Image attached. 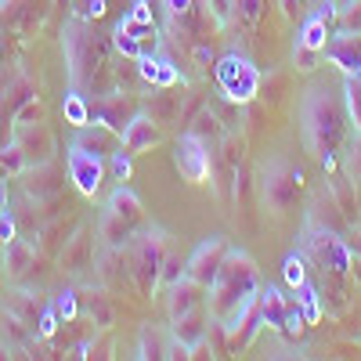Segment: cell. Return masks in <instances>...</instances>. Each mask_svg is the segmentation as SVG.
I'll return each instance as SVG.
<instances>
[{"label":"cell","instance_id":"obj_1","mask_svg":"<svg viewBox=\"0 0 361 361\" xmlns=\"http://www.w3.org/2000/svg\"><path fill=\"white\" fill-rule=\"evenodd\" d=\"M257 293H260V271H257L253 257L243 250H228L214 286H209V314L224 322L238 304L253 300Z\"/></svg>","mask_w":361,"mask_h":361},{"label":"cell","instance_id":"obj_2","mask_svg":"<svg viewBox=\"0 0 361 361\" xmlns=\"http://www.w3.org/2000/svg\"><path fill=\"white\" fill-rule=\"evenodd\" d=\"M66 58L73 87H83L87 80H94L98 69H105V40L90 29V22L73 18L66 25Z\"/></svg>","mask_w":361,"mask_h":361},{"label":"cell","instance_id":"obj_3","mask_svg":"<svg viewBox=\"0 0 361 361\" xmlns=\"http://www.w3.org/2000/svg\"><path fill=\"white\" fill-rule=\"evenodd\" d=\"M340 109L333 102V94L322 87L307 90V102H304V137L311 145V152L318 156H333V145L340 137Z\"/></svg>","mask_w":361,"mask_h":361},{"label":"cell","instance_id":"obj_4","mask_svg":"<svg viewBox=\"0 0 361 361\" xmlns=\"http://www.w3.org/2000/svg\"><path fill=\"white\" fill-rule=\"evenodd\" d=\"M214 76H217V87L224 90V98L235 102V105L253 102L257 90H260L257 66L250 62L246 54H238V51H228V54L217 58V62H214Z\"/></svg>","mask_w":361,"mask_h":361},{"label":"cell","instance_id":"obj_5","mask_svg":"<svg viewBox=\"0 0 361 361\" xmlns=\"http://www.w3.org/2000/svg\"><path fill=\"white\" fill-rule=\"evenodd\" d=\"M304 246L314 257V264L322 271H333V275H347L350 271V246L340 235L325 231V228H307L304 231Z\"/></svg>","mask_w":361,"mask_h":361},{"label":"cell","instance_id":"obj_6","mask_svg":"<svg viewBox=\"0 0 361 361\" xmlns=\"http://www.w3.org/2000/svg\"><path fill=\"white\" fill-rule=\"evenodd\" d=\"M173 163L180 170V177L192 180V185H202L214 170V152H209V141H202L199 134L185 130L173 145Z\"/></svg>","mask_w":361,"mask_h":361},{"label":"cell","instance_id":"obj_7","mask_svg":"<svg viewBox=\"0 0 361 361\" xmlns=\"http://www.w3.org/2000/svg\"><path fill=\"white\" fill-rule=\"evenodd\" d=\"M228 243L221 235H209V238H202V243L192 250V257H188V264H185V275L192 279V282H199V286H214V279H217V271H221V264H224V257H228Z\"/></svg>","mask_w":361,"mask_h":361},{"label":"cell","instance_id":"obj_8","mask_svg":"<svg viewBox=\"0 0 361 361\" xmlns=\"http://www.w3.org/2000/svg\"><path fill=\"white\" fill-rule=\"evenodd\" d=\"M163 253H166V235L163 231H148L141 243H137V253H134V279H137V289L141 293H152L156 282H159V267H163Z\"/></svg>","mask_w":361,"mask_h":361},{"label":"cell","instance_id":"obj_9","mask_svg":"<svg viewBox=\"0 0 361 361\" xmlns=\"http://www.w3.org/2000/svg\"><path fill=\"white\" fill-rule=\"evenodd\" d=\"M66 170H69V180L83 192V195H98L102 192V180H105V159L87 152L83 145L73 141V148L66 152Z\"/></svg>","mask_w":361,"mask_h":361},{"label":"cell","instance_id":"obj_10","mask_svg":"<svg viewBox=\"0 0 361 361\" xmlns=\"http://www.w3.org/2000/svg\"><path fill=\"white\" fill-rule=\"evenodd\" d=\"M300 180H304V173L300 170H289V166H271L267 170V180H264V199L267 206L275 209V214H282V209H289L296 188H300Z\"/></svg>","mask_w":361,"mask_h":361},{"label":"cell","instance_id":"obj_11","mask_svg":"<svg viewBox=\"0 0 361 361\" xmlns=\"http://www.w3.org/2000/svg\"><path fill=\"white\" fill-rule=\"evenodd\" d=\"M322 54H329V62L354 76L361 69V33H333Z\"/></svg>","mask_w":361,"mask_h":361},{"label":"cell","instance_id":"obj_12","mask_svg":"<svg viewBox=\"0 0 361 361\" xmlns=\"http://www.w3.org/2000/svg\"><path fill=\"white\" fill-rule=\"evenodd\" d=\"M123 148L130 156H141V152H148L156 141H159V127H156V119L152 116H145V112H134L130 119H127V127H123Z\"/></svg>","mask_w":361,"mask_h":361},{"label":"cell","instance_id":"obj_13","mask_svg":"<svg viewBox=\"0 0 361 361\" xmlns=\"http://www.w3.org/2000/svg\"><path fill=\"white\" fill-rule=\"evenodd\" d=\"M15 141H18V148L25 152V159L29 163H47V156H51V130L44 127V123H18V134H15Z\"/></svg>","mask_w":361,"mask_h":361},{"label":"cell","instance_id":"obj_14","mask_svg":"<svg viewBox=\"0 0 361 361\" xmlns=\"http://www.w3.org/2000/svg\"><path fill=\"white\" fill-rule=\"evenodd\" d=\"M206 286H199V282H192L188 275L180 279V282H173L170 286V318H185V314H192L195 307H206Z\"/></svg>","mask_w":361,"mask_h":361},{"label":"cell","instance_id":"obj_15","mask_svg":"<svg viewBox=\"0 0 361 361\" xmlns=\"http://www.w3.org/2000/svg\"><path fill=\"white\" fill-rule=\"evenodd\" d=\"M119 130H112V127H105V123H98L94 130L90 127H80V137H76V145H83L87 152H94V156H102V159H109L119 145H123V137H116Z\"/></svg>","mask_w":361,"mask_h":361},{"label":"cell","instance_id":"obj_16","mask_svg":"<svg viewBox=\"0 0 361 361\" xmlns=\"http://www.w3.org/2000/svg\"><path fill=\"white\" fill-rule=\"evenodd\" d=\"M173 340L180 343H188L192 350L206 340V307H195L192 314L185 318H173Z\"/></svg>","mask_w":361,"mask_h":361},{"label":"cell","instance_id":"obj_17","mask_svg":"<svg viewBox=\"0 0 361 361\" xmlns=\"http://www.w3.org/2000/svg\"><path fill=\"white\" fill-rule=\"evenodd\" d=\"M33 264H37V253H33L29 243H22V238L4 243V271H8V279H22Z\"/></svg>","mask_w":361,"mask_h":361},{"label":"cell","instance_id":"obj_18","mask_svg":"<svg viewBox=\"0 0 361 361\" xmlns=\"http://www.w3.org/2000/svg\"><path fill=\"white\" fill-rule=\"evenodd\" d=\"M260 318H264V325L267 329H282V322H286V311H289V300L275 289V286H267V289H260Z\"/></svg>","mask_w":361,"mask_h":361},{"label":"cell","instance_id":"obj_19","mask_svg":"<svg viewBox=\"0 0 361 361\" xmlns=\"http://www.w3.org/2000/svg\"><path fill=\"white\" fill-rule=\"evenodd\" d=\"M329 22L322 18V15H304V22H300V33H296V44H304V47H311V51H325V44H329Z\"/></svg>","mask_w":361,"mask_h":361},{"label":"cell","instance_id":"obj_20","mask_svg":"<svg viewBox=\"0 0 361 361\" xmlns=\"http://www.w3.org/2000/svg\"><path fill=\"white\" fill-rule=\"evenodd\" d=\"M105 209H112V214H119L123 221H130V224H137L141 221V199L127 188V185H119V188H112V195L105 199Z\"/></svg>","mask_w":361,"mask_h":361},{"label":"cell","instance_id":"obj_21","mask_svg":"<svg viewBox=\"0 0 361 361\" xmlns=\"http://www.w3.org/2000/svg\"><path fill=\"white\" fill-rule=\"evenodd\" d=\"M130 231H134V224H130V221H123L119 214H112V209H102V221H98V235L105 238V243H109L112 250L127 246Z\"/></svg>","mask_w":361,"mask_h":361},{"label":"cell","instance_id":"obj_22","mask_svg":"<svg viewBox=\"0 0 361 361\" xmlns=\"http://www.w3.org/2000/svg\"><path fill=\"white\" fill-rule=\"evenodd\" d=\"M62 116H66V123H73L76 130L90 123V105H87V98L80 94V90H76V87H73V90H69V94L62 98Z\"/></svg>","mask_w":361,"mask_h":361},{"label":"cell","instance_id":"obj_23","mask_svg":"<svg viewBox=\"0 0 361 361\" xmlns=\"http://www.w3.org/2000/svg\"><path fill=\"white\" fill-rule=\"evenodd\" d=\"M8 314L18 318L22 325H33L37 329V300L29 293H8Z\"/></svg>","mask_w":361,"mask_h":361},{"label":"cell","instance_id":"obj_24","mask_svg":"<svg viewBox=\"0 0 361 361\" xmlns=\"http://www.w3.org/2000/svg\"><path fill=\"white\" fill-rule=\"evenodd\" d=\"M296 293H300V296H296V304H300V311H304L307 325H318V318H322V296H318V286L304 282Z\"/></svg>","mask_w":361,"mask_h":361},{"label":"cell","instance_id":"obj_25","mask_svg":"<svg viewBox=\"0 0 361 361\" xmlns=\"http://www.w3.org/2000/svg\"><path fill=\"white\" fill-rule=\"evenodd\" d=\"M343 102H347V116H350L354 130L361 134V80L357 76H347L343 80Z\"/></svg>","mask_w":361,"mask_h":361},{"label":"cell","instance_id":"obj_26","mask_svg":"<svg viewBox=\"0 0 361 361\" xmlns=\"http://www.w3.org/2000/svg\"><path fill=\"white\" fill-rule=\"evenodd\" d=\"M282 279H286V286L289 289H300L307 282V267H304V257L300 253H289L286 260H282Z\"/></svg>","mask_w":361,"mask_h":361},{"label":"cell","instance_id":"obj_27","mask_svg":"<svg viewBox=\"0 0 361 361\" xmlns=\"http://www.w3.org/2000/svg\"><path fill=\"white\" fill-rule=\"evenodd\" d=\"M87 260H90V238H87V235H80L76 243L62 253V264H66L69 271H83V267H87Z\"/></svg>","mask_w":361,"mask_h":361},{"label":"cell","instance_id":"obj_28","mask_svg":"<svg viewBox=\"0 0 361 361\" xmlns=\"http://www.w3.org/2000/svg\"><path fill=\"white\" fill-rule=\"evenodd\" d=\"M185 264H188V260H180V257L170 253V246H166V253H163V267H159V282H163V286L180 282V279H185Z\"/></svg>","mask_w":361,"mask_h":361},{"label":"cell","instance_id":"obj_29","mask_svg":"<svg viewBox=\"0 0 361 361\" xmlns=\"http://www.w3.org/2000/svg\"><path fill=\"white\" fill-rule=\"evenodd\" d=\"M73 18L80 22H98L105 11H109V0H73Z\"/></svg>","mask_w":361,"mask_h":361},{"label":"cell","instance_id":"obj_30","mask_svg":"<svg viewBox=\"0 0 361 361\" xmlns=\"http://www.w3.org/2000/svg\"><path fill=\"white\" fill-rule=\"evenodd\" d=\"M304 329H307V318H304V311H300V304H289V311H286V322H282V329H279V333H282L286 340H300V336H304Z\"/></svg>","mask_w":361,"mask_h":361},{"label":"cell","instance_id":"obj_31","mask_svg":"<svg viewBox=\"0 0 361 361\" xmlns=\"http://www.w3.org/2000/svg\"><path fill=\"white\" fill-rule=\"evenodd\" d=\"M0 163L8 166V173L15 177V173H22L25 166H29V159H25V152L18 148V141H8V145H0Z\"/></svg>","mask_w":361,"mask_h":361},{"label":"cell","instance_id":"obj_32","mask_svg":"<svg viewBox=\"0 0 361 361\" xmlns=\"http://www.w3.org/2000/svg\"><path fill=\"white\" fill-rule=\"evenodd\" d=\"M163 350H166V343L159 340V333H156V329L152 325H145L141 329V347H137V357H163Z\"/></svg>","mask_w":361,"mask_h":361},{"label":"cell","instance_id":"obj_33","mask_svg":"<svg viewBox=\"0 0 361 361\" xmlns=\"http://www.w3.org/2000/svg\"><path fill=\"white\" fill-rule=\"evenodd\" d=\"M192 134H199L202 141H214V137H221V127H217V116L214 112H202L199 119H195V123L188 127Z\"/></svg>","mask_w":361,"mask_h":361},{"label":"cell","instance_id":"obj_34","mask_svg":"<svg viewBox=\"0 0 361 361\" xmlns=\"http://www.w3.org/2000/svg\"><path fill=\"white\" fill-rule=\"evenodd\" d=\"M177 80H180V69L170 62V58H156V87L166 90V87H173Z\"/></svg>","mask_w":361,"mask_h":361},{"label":"cell","instance_id":"obj_35","mask_svg":"<svg viewBox=\"0 0 361 361\" xmlns=\"http://www.w3.org/2000/svg\"><path fill=\"white\" fill-rule=\"evenodd\" d=\"M206 11L217 25H228L235 18V0H206Z\"/></svg>","mask_w":361,"mask_h":361},{"label":"cell","instance_id":"obj_36","mask_svg":"<svg viewBox=\"0 0 361 361\" xmlns=\"http://www.w3.org/2000/svg\"><path fill=\"white\" fill-rule=\"evenodd\" d=\"M87 311H90V318H94V325H102V329L112 325V307L105 304V296H90L87 300Z\"/></svg>","mask_w":361,"mask_h":361},{"label":"cell","instance_id":"obj_37","mask_svg":"<svg viewBox=\"0 0 361 361\" xmlns=\"http://www.w3.org/2000/svg\"><path fill=\"white\" fill-rule=\"evenodd\" d=\"M40 119H44V105H40L37 98H25L22 109L15 112V127H18V123H40Z\"/></svg>","mask_w":361,"mask_h":361},{"label":"cell","instance_id":"obj_38","mask_svg":"<svg viewBox=\"0 0 361 361\" xmlns=\"http://www.w3.org/2000/svg\"><path fill=\"white\" fill-rule=\"evenodd\" d=\"M130 159H134V156L127 152L123 145H119L116 152L109 156V163H112V177H116V180H127V177H130Z\"/></svg>","mask_w":361,"mask_h":361},{"label":"cell","instance_id":"obj_39","mask_svg":"<svg viewBox=\"0 0 361 361\" xmlns=\"http://www.w3.org/2000/svg\"><path fill=\"white\" fill-rule=\"evenodd\" d=\"M318 54H322V51H311V47H304V44H293V62H296V69H304V73L318 69Z\"/></svg>","mask_w":361,"mask_h":361},{"label":"cell","instance_id":"obj_40","mask_svg":"<svg viewBox=\"0 0 361 361\" xmlns=\"http://www.w3.org/2000/svg\"><path fill=\"white\" fill-rule=\"evenodd\" d=\"M54 311H58V318H62V322H73V318H76V293H73V289H62V293H58Z\"/></svg>","mask_w":361,"mask_h":361},{"label":"cell","instance_id":"obj_41","mask_svg":"<svg viewBox=\"0 0 361 361\" xmlns=\"http://www.w3.org/2000/svg\"><path fill=\"white\" fill-rule=\"evenodd\" d=\"M260 11H264V0H235V15L243 18L246 25H257Z\"/></svg>","mask_w":361,"mask_h":361},{"label":"cell","instance_id":"obj_42","mask_svg":"<svg viewBox=\"0 0 361 361\" xmlns=\"http://www.w3.org/2000/svg\"><path fill=\"white\" fill-rule=\"evenodd\" d=\"M58 325H62V318H58V311H54V307H44V311H40V322H37V336L51 340V336L58 333Z\"/></svg>","mask_w":361,"mask_h":361},{"label":"cell","instance_id":"obj_43","mask_svg":"<svg viewBox=\"0 0 361 361\" xmlns=\"http://www.w3.org/2000/svg\"><path fill=\"white\" fill-rule=\"evenodd\" d=\"M163 4H166L170 18H188V15H192V4H195V0H163Z\"/></svg>","mask_w":361,"mask_h":361},{"label":"cell","instance_id":"obj_44","mask_svg":"<svg viewBox=\"0 0 361 361\" xmlns=\"http://www.w3.org/2000/svg\"><path fill=\"white\" fill-rule=\"evenodd\" d=\"M127 18H134V22H156L152 18V8H148V0H134V8L127 11Z\"/></svg>","mask_w":361,"mask_h":361},{"label":"cell","instance_id":"obj_45","mask_svg":"<svg viewBox=\"0 0 361 361\" xmlns=\"http://www.w3.org/2000/svg\"><path fill=\"white\" fill-rule=\"evenodd\" d=\"M11 238H15V221L8 209H0V243H11Z\"/></svg>","mask_w":361,"mask_h":361},{"label":"cell","instance_id":"obj_46","mask_svg":"<svg viewBox=\"0 0 361 361\" xmlns=\"http://www.w3.org/2000/svg\"><path fill=\"white\" fill-rule=\"evenodd\" d=\"M300 4H304V0H282V11H286V15L293 18V15H300V11H304Z\"/></svg>","mask_w":361,"mask_h":361},{"label":"cell","instance_id":"obj_47","mask_svg":"<svg viewBox=\"0 0 361 361\" xmlns=\"http://www.w3.org/2000/svg\"><path fill=\"white\" fill-rule=\"evenodd\" d=\"M333 4H336V11L343 15V11H350V8H357V4H361V0H333Z\"/></svg>","mask_w":361,"mask_h":361},{"label":"cell","instance_id":"obj_48","mask_svg":"<svg viewBox=\"0 0 361 361\" xmlns=\"http://www.w3.org/2000/svg\"><path fill=\"white\" fill-rule=\"evenodd\" d=\"M350 275L361 282V257H354V253H350Z\"/></svg>","mask_w":361,"mask_h":361},{"label":"cell","instance_id":"obj_49","mask_svg":"<svg viewBox=\"0 0 361 361\" xmlns=\"http://www.w3.org/2000/svg\"><path fill=\"white\" fill-rule=\"evenodd\" d=\"M8 177H11V173H8V166L0 163V188H4V180H8Z\"/></svg>","mask_w":361,"mask_h":361},{"label":"cell","instance_id":"obj_50","mask_svg":"<svg viewBox=\"0 0 361 361\" xmlns=\"http://www.w3.org/2000/svg\"><path fill=\"white\" fill-rule=\"evenodd\" d=\"M354 76H357V80H361V69H357V73H354Z\"/></svg>","mask_w":361,"mask_h":361}]
</instances>
